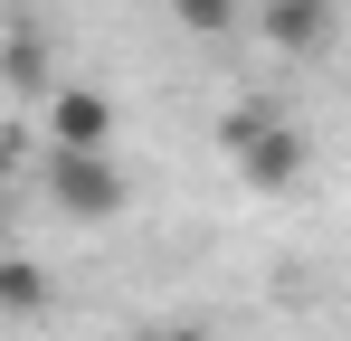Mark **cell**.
<instances>
[{"label": "cell", "instance_id": "cell-1", "mask_svg": "<svg viewBox=\"0 0 351 341\" xmlns=\"http://www.w3.org/2000/svg\"><path fill=\"white\" fill-rule=\"evenodd\" d=\"M48 199H58L76 227H105L123 209V170L105 152H48Z\"/></svg>", "mask_w": 351, "mask_h": 341}, {"label": "cell", "instance_id": "cell-2", "mask_svg": "<svg viewBox=\"0 0 351 341\" xmlns=\"http://www.w3.org/2000/svg\"><path fill=\"white\" fill-rule=\"evenodd\" d=\"M304 170H313V142L294 133L285 114H276V123H266V133H256V142L237 152V180H256V190H294Z\"/></svg>", "mask_w": 351, "mask_h": 341}, {"label": "cell", "instance_id": "cell-3", "mask_svg": "<svg viewBox=\"0 0 351 341\" xmlns=\"http://www.w3.org/2000/svg\"><path fill=\"white\" fill-rule=\"evenodd\" d=\"M105 133H114V105H105L95 86L48 95V152H105Z\"/></svg>", "mask_w": 351, "mask_h": 341}, {"label": "cell", "instance_id": "cell-4", "mask_svg": "<svg viewBox=\"0 0 351 341\" xmlns=\"http://www.w3.org/2000/svg\"><path fill=\"white\" fill-rule=\"evenodd\" d=\"M256 29L285 57H313V48H332V0H256Z\"/></svg>", "mask_w": 351, "mask_h": 341}, {"label": "cell", "instance_id": "cell-5", "mask_svg": "<svg viewBox=\"0 0 351 341\" xmlns=\"http://www.w3.org/2000/svg\"><path fill=\"white\" fill-rule=\"evenodd\" d=\"M38 303H48V275H38L29 256H0V313H19V323H29Z\"/></svg>", "mask_w": 351, "mask_h": 341}, {"label": "cell", "instance_id": "cell-6", "mask_svg": "<svg viewBox=\"0 0 351 341\" xmlns=\"http://www.w3.org/2000/svg\"><path fill=\"white\" fill-rule=\"evenodd\" d=\"M171 19L190 29V38H209V48H219L237 19H247V0H171Z\"/></svg>", "mask_w": 351, "mask_h": 341}, {"label": "cell", "instance_id": "cell-7", "mask_svg": "<svg viewBox=\"0 0 351 341\" xmlns=\"http://www.w3.org/2000/svg\"><path fill=\"white\" fill-rule=\"evenodd\" d=\"M266 123H276V105H237V114H219V152H247V142H256V133H266Z\"/></svg>", "mask_w": 351, "mask_h": 341}, {"label": "cell", "instance_id": "cell-8", "mask_svg": "<svg viewBox=\"0 0 351 341\" xmlns=\"http://www.w3.org/2000/svg\"><path fill=\"white\" fill-rule=\"evenodd\" d=\"M38 76H48V57H38V38L19 29V38H10V86H19V95H38Z\"/></svg>", "mask_w": 351, "mask_h": 341}, {"label": "cell", "instance_id": "cell-9", "mask_svg": "<svg viewBox=\"0 0 351 341\" xmlns=\"http://www.w3.org/2000/svg\"><path fill=\"white\" fill-rule=\"evenodd\" d=\"M143 341H209L199 323H143Z\"/></svg>", "mask_w": 351, "mask_h": 341}]
</instances>
